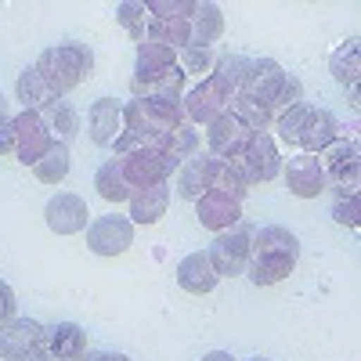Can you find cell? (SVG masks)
Here are the masks:
<instances>
[{
    "label": "cell",
    "instance_id": "6da1fadb",
    "mask_svg": "<svg viewBox=\"0 0 361 361\" xmlns=\"http://www.w3.org/2000/svg\"><path fill=\"white\" fill-rule=\"evenodd\" d=\"M296 257H300V238L289 228H279V224L260 228L253 235V253H250L246 275L253 279V286H275L293 275Z\"/></svg>",
    "mask_w": 361,
    "mask_h": 361
},
{
    "label": "cell",
    "instance_id": "7402d4cb",
    "mask_svg": "<svg viewBox=\"0 0 361 361\" xmlns=\"http://www.w3.org/2000/svg\"><path fill=\"white\" fill-rule=\"evenodd\" d=\"M177 66V51L163 47V44H152L145 40L137 44V69H134V80L130 83H145V80H156L163 73H170Z\"/></svg>",
    "mask_w": 361,
    "mask_h": 361
},
{
    "label": "cell",
    "instance_id": "cb8c5ba5",
    "mask_svg": "<svg viewBox=\"0 0 361 361\" xmlns=\"http://www.w3.org/2000/svg\"><path fill=\"white\" fill-rule=\"evenodd\" d=\"M94 188H98V195H102L105 202H112V206L130 202V195H134V188L127 185V177H123V166H119V159H109V163L98 166Z\"/></svg>",
    "mask_w": 361,
    "mask_h": 361
},
{
    "label": "cell",
    "instance_id": "603a6c76",
    "mask_svg": "<svg viewBox=\"0 0 361 361\" xmlns=\"http://www.w3.org/2000/svg\"><path fill=\"white\" fill-rule=\"evenodd\" d=\"M188 29H192V40L188 47H209V44H217L221 33H224V15L217 4H199L195 15L188 18Z\"/></svg>",
    "mask_w": 361,
    "mask_h": 361
},
{
    "label": "cell",
    "instance_id": "b9f144b4",
    "mask_svg": "<svg viewBox=\"0 0 361 361\" xmlns=\"http://www.w3.org/2000/svg\"><path fill=\"white\" fill-rule=\"evenodd\" d=\"M15 361H54L44 347H37V350H29V354H22V357H15Z\"/></svg>",
    "mask_w": 361,
    "mask_h": 361
},
{
    "label": "cell",
    "instance_id": "3957f363",
    "mask_svg": "<svg viewBox=\"0 0 361 361\" xmlns=\"http://www.w3.org/2000/svg\"><path fill=\"white\" fill-rule=\"evenodd\" d=\"M318 163H322V173H325V185H333L340 192V199L357 195V177H361V148H357V141L336 137L325 152H318Z\"/></svg>",
    "mask_w": 361,
    "mask_h": 361
},
{
    "label": "cell",
    "instance_id": "83f0119b",
    "mask_svg": "<svg viewBox=\"0 0 361 361\" xmlns=\"http://www.w3.org/2000/svg\"><path fill=\"white\" fill-rule=\"evenodd\" d=\"M145 40L163 44V47H170V51L188 47V40H192L188 18H152V22H148V37H145Z\"/></svg>",
    "mask_w": 361,
    "mask_h": 361
},
{
    "label": "cell",
    "instance_id": "1f68e13d",
    "mask_svg": "<svg viewBox=\"0 0 361 361\" xmlns=\"http://www.w3.org/2000/svg\"><path fill=\"white\" fill-rule=\"evenodd\" d=\"M37 180H44V185H62V180L69 177V145H51L47 156L33 166Z\"/></svg>",
    "mask_w": 361,
    "mask_h": 361
},
{
    "label": "cell",
    "instance_id": "d6986e66",
    "mask_svg": "<svg viewBox=\"0 0 361 361\" xmlns=\"http://www.w3.org/2000/svg\"><path fill=\"white\" fill-rule=\"evenodd\" d=\"M90 137H94V145H116V137L123 134V105H119L116 98H98L94 105H90Z\"/></svg>",
    "mask_w": 361,
    "mask_h": 361
},
{
    "label": "cell",
    "instance_id": "836d02e7",
    "mask_svg": "<svg viewBox=\"0 0 361 361\" xmlns=\"http://www.w3.org/2000/svg\"><path fill=\"white\" fill-rule=\"evenodd\" d=\"M214 66H217V54H214V47H180L177 51V69L185 73V76H209L214 73Z\"/></svg>",
    "mask_w": 361,
    "mask_h": 361
},
{
    "label": "cell",
    "instance_id": "44dd1931",
    "mask_svg": "<svg viewBox=\"0 0 361 361\" xmlns=\"http://www.w3.org/2000/svg\"><path fill=\"white\" fill-rule=\"evenodd\" d=\"M166 206H170V185H152V188H137L130 195V221L137 224H159L166 217Z\"/></svg>",
    "mask_w": 361,
    "mask_h": 361
},
{
    "label": "cell",
    "instance_id": "277c9868",
    "mask_svg": "<svg viewBox=\"0 0 361 361\" xmlns=\"http://www.w3.org/2000/svg\"><path fill=\"white\" fill-rule=\"evenodd\" d=\"M250 253H253V231L243 228V224H235L228 231H217L214 246L206 250L209 264H214V271H217V279H238V275H246Z\"/></svg>",
    "mask_w": 361,
    "mask_h": 361
},
{
    "label": "cell",
    "instance_id": "7a4b0ae2",
    "mask_svg": "<svg viewBox=\"0 0 361 361\" xmlns=\"http://www.w3.org/2000/svg\"><path fill=\"white\" fill-rule=\"evenodd\" d=\"M33 69H37L40 80L51 87V94L62 98V94L76 90L90 73H94V54H90L87 44H58V47H47V51L37 58Z\"/></svg>",
    "mask_w": 361,
    "mask_h": 361
},
{
    "label": "cell",
    "instance_id": "ab89813d",
    "mask_svg": "<svg viewBox=\"0 0 361 361\" xmlns=\"http://www.w3.org/2000/svg\"><path fill=\"white\" fill-rule=\"evenodd\" d=\"M15 311H18V300H15V289L0 279V325L4 322H11L15 318Z\"/></svg>",
    "mask_w": 361,
    "mask_h": 361
},
{
    "label": "cell",
    "instance_id": "f6af8a7d",
    "mask_svg": "<svg viewBox=\"0 0 361 361\" xmlns=\"http://www.w3.org/2000/svg\"><path fill=\"white\" fill-rule=\"evenodd\" d=\"M0 119H11V116H8V98H4V94H0Z\"/></svg>",
    "mask_w": 361,
    "mask_h": 361
},
{
    "label": "cell",
    "instance_id": "484cf974",
    "mask_svg": "<svg viewBox=\"0 0 361 361\" xmlns=\"http://www.w3.org/2000/svg\"><path fill=\"white\" fill-rule=\"evenodd\" d=\"M40 119H44V127L51 130V137H54L58 145H69V137L80 130V116H76V109H73L69 102H51V105L40 112Z\"/></svg>",
    "mask_w": 361,
    "mask_h": 361
},
{
    "label": "cell",
    "instance_id": "9a60e30c",
    "mask_svg": "<svg viewBox=\"0 0 361 361\" xmlns=\"http://www.w3.org/2000/svg\"><path fill=\"white\" fill-rule=\"evenodd\" d=\"M217 163H221V159H214L209 152H206V156H202V152H195L192 159L180 163V173H177V192H180V199H192V202H199L209 188H214Z\"/></svg>",
    "mask_w": 361,
    "mask_h": 361
},
{
    "label": "cell",
    "instance_id": "4dcf8cb0",
    "mask_svg": "<svg viewBox=\"0 0 361 361\" xmlns=\"http://www.w3.org/2000/svg\"><path fill=\"white\" fill-rule=\"evenodd\" d=\"M214 188L243 202L246 192L253 188V180H250V173L243 170V163H238V159H231V163L221 159V163H217V173H214Z\"/></svg>",
    "mask_w": 361,
    "mask_h": 361
},
{
    "label": "cell",
    "instance_id": "bcb514c9",
    "mask_svg": "<svg viewBox=\"0 0 361 361\" xmlns=\"http://www.w3.org/2000/svg\"><path fill=\"white\" fill-rule=\"evenodd\" d=\"M246 361H267V357H246Z\"/></svg>",
    "mask_w": 361,
    "mask_h": 361
},
{
    "label": "cell",
    "instance_id": "74e56055",
    "mask_svg": "<svg viewBox=\"0 0 361 361\" xmlns=\"http://www.w3.org/2000/svg\"><path fill=\"white\" fill-rule=\"evenodd\" d=\"M199 4L192 0H148V11L152 18H192Z\"/></svg>",
    "mask_w": 361,
    "mask_h": 361
},
{
    "label": "cell",
    "instance_id": "30bf717a",
    "mask_svg": "<svg viewBox=\"0 0 361 361\" xmlns=\"http://www.w3.org/2000/svg\"><path fill=\"white\" fill-rule=\"evenodd\" d=\"M238 163H243V170L250 173L253 185H260V180H275L282 173V152L271 134H253L246 152L238 156Z\"/></svg>",
    "mask_w": 361,
    "mask_h": 361
},
{
    "label": "cell",
    "instance_id": "ac0fdd59",
    "mask_svg": "<svg viewBox=\"0 0 361 361\" xmlns=\"http://www.w3.org/2000/svg\"><path fill=\"white\" fill-rule=\"evenodd\" d=\"M44 350H47L54 361H80V357L87 354V333H83L76 322H58V325L47 329Z\"/></svg>",
    "mask_w": 361,
    "mask_h": 361
},
{
    "label": "cell",
    "instance_id": "f1b7e54d",
    "mask_svg": "<svg viewBox=\"0 0 361 361\" xmlns=\"http://www.w3.org/2000/svg\"><path fill=\"white\" fill-rule=\"evenodd\" d=\"M246 69H250V58H243V54H221L214 73H209V80H214L228 98H235L238 87H243V80H246Z\"/></svg>",
    "mask_w": 361,
    "mask_h": 361
},
{
    "label": "cell",
    "instance_id": "5b68a950",
    "mask_svg": "<svg viewBox=\"0 0 361 361\" xmlns=\"http://www.w3.org/2000/svg\"><path fill=\"white\" fill-rule=\"evenodd\" d=\"M119 166H123V177L127 185L137 192V188H152V185H163L173 173V163L159 152V148H134L127 156H116Z\"/></svg>",
    "mask_w": 361,
    "mask_h": 361
},
{
    "label": "cell",
    "instance_id": "d6a6232c",
    "mask_svg": "<svg viewBox=\"0 0 361 361\" xmlns=\"http://www.w3.org/2000/svg\"><path fill=\"white\" fill-rule=\"evenodd\" d=\"M116 22L130 33V40L145 44V37H148V22H152V11H148V4L127 0V4H119V8H116Z\"/></svg>",
    "mask_w": 361,
    "mask_h": 361
},
{
    "label": "cell",
    "instance_id": "8992f818",
    "mask_svg": "<svg viewBox=\"0 0 361 361\" xmlns=\"http://www.w3.org/2000/svg\"><path fill=\"white\" fill-rule=\"evenodd\" d=\"M250 137H253V130H250V127H246L235 112L217 116L214 123L206 127L209 156H214V159H224V163H231V159L243 156V152H246V145H250Z\"/></svg>",
    "mask_w": 361,
    "mask_h": 361
},
{
    "label": "cell",
    "instance_id": "ba28073f",
    "mask_svg": "<svg viewBox=\"0 0 361 361\" xmlns=\"http://www.w3.org/2000/svg\"><path fill=\"white\" fill-rule=\"evenodd\" d=\"M11 119H15V156H18V163L37 166L47 156V148L54 145L51 130L44 127L40 112H18Z\"/></svg>",
    "mask_w": 361,
    "mask_h": 361
},
{
    "label": "cell",
    "instance_id": "7c38bea8",
    "mask_svg": "<svg viewBox=\"0 0 361 361\" xmlns=\"http://www.w3.org/2000/svg\"><path fill=\"white\" fill-rule=\"evenodd\" d=\"M286 76H289V73L275 62V58H257V62H250L246 80H243V87H238V94L257 98V102H264V105L271 109V102H275V94L282 90Z\"/></svg>",
    "mask_w": 361,
    "mask_h": 361
},
{
    "label": "cell",
    "instance_id": "52a82bcc",
    "mask_svg": "<svg viewBox=\"0 0 361 361\" xmlns=\"http://www.w3.org/2000/svg\"><path fill=\"white\" fill-rule=\"evenodd\" d=\"M228 105H231V98L209 76L202 83H195L188 94L180 98V109H185V119H188L192 127H209L217 116L228 112Z\"/></svg>",
    "mask_w": 361,
    "mask_h": 361
},
{
    "label": "cell",
    "instance_id": "7bdbcfd3",
    "mask_svg": "<svg viewBox=\"0 0 361 361\" xmlns=\"http://www.w3.org/2000/svg\"><path fill=\"white\" fill-rule=\"evenodd\" d=\"M202 361H235L228 350H209V354H202Z\"/></svg>",
    "mask_w": 361,
    "mask_h": 361
},
{
    "label": "cell",
    "instance_id": "ffe728a7",
    "mask_svg": "<svg viewBox=\"0 0 361 361\" xmlns=\"http://www.w3.org/2000/svg\"><path fill=\"white\" fill-rule=\"evenodd\" d=\"M217 282L221 279H217V271H214V264H209L206 253H188L185 260L177 264V286L185 289V293H192V296L214 293Z\"/></svg>",
    "mask_w": 361,
    "mask_h": 361
},
{
    "label": "cell",
    "instance_id": "e575fe53",
    "mask_svg": "<svg viewBox=\"0 0 361 361\" xmlns=\"http://www.w3.org/2000/svg\"><path fill=\"white\" fill-rule=\"evenodd\" d=\"M357 54H361V47H357V40H347L336 54H333V76L343 83V87H357V73H361V66H357Z\"/></svg>",
    "mask_w": 361,
    "mask_h": 361
},
{
    "label": "cell",
    "instance_id": "5bb4252c",
    "mask_svg": "<svg viewBox=\"0 0 361 361\" xmlns=\"http://www.w3.org/2000/svg\"><path fill=\"white\" fill-rule=\"evenodd\" d=\"M195 214H199V224L209 228V231H228L235 228L238 221H243V202L217 192V188H209L199 202H195Z\"/></svg>",
    "mask_w": 361,
    "mask_h": 361
},
{
    "label": "cell",
    "instance_id": "d4e9b609",
    "mask_svg": "<svg viewBox=\"0 0 361 361\" xmlns=\"http://www.w3.org/2000/svg\"><path fill=\"white\" fill-rule=\"evenodd\" d=\"M15 94H18V102L25 105V112H44L51 102H58V98L51 94V87L40 80L37 69H22V73H18Z\"/></svg>",
    "mask_w": 361,
    "mask_h": 361
},
{
    "label": "cell",
    "instance_id": "8fae6325",
    "mask_svg": "<svg viewBox=\"0 0 361 361\" xmlns=\"http://www.w3.org/2000/svg\"><path fill=\"white\" fill-rule=\"evenodd\" d=\"M44 336H47V329L33 318H11L0 325V361H15L29 350H37L44 347Z\"/></svg>",
    "mask_w": 361,
    "mask_h": 361
},
{
    "label": "cell",
    "instance_id": "e0dca14e",
    "mask_svg": "<svg viewBox=\"0 0 361 361\" xmlns=\"http://www.w3.org/2000/svg\"><path fill=\"white\" fill-rule=\"evenodd\" d=\"M340 137V123H336V116L329 112V109H311L307 119H304V130H300L296 145L304 148V156H318L325 152L329 145H333Z\"/></svg>",
    "mask_w": 361,
    "mask_h": 361
},
{
    "label": "cell",
    "instance_id": "4fadbf2b",
    "mask_svg": "<svg viewBox=\"0 0 361 361\" xmlns=\"http://www.w3.org/2000/svg\"><path fill=\"white\" fill-rule=\"evenodd\" d=\"M87 217H90L87 202L80 195H73V192H58L47 202V209H44V221H47V228L54 235H76V231H83Z\"/></svg>",
    "mask_w": 361,
    "mask_h": 361
},
{
    "label": "cell",
    "instance_id": "8d00e7d4",
    "mask_svg": "<svg viewBox=\"0 0 361 361\" xmlns=\"http://www.w3.org/2000/svg\"><path fill=\"white\" fill-rule=\"evenodd\" d=\"M296 105H304V83L289 73L286 83H282V90L275 94V102H271V116H282V112H289Z\"/></svg>",
    "mask_w": 361,
    "mask_h": 361
},
{
    "label": "cell",
    "instance_id": "f546056e",
    "mask_svg": "<svg viewBox=\"0 0 361 361\" xmlns=\"http://www.w3.org/2000/svg\"><path fill=\"white\" fill-rule=\"evenodd\" d=\"M228 112H235L243 123L253 130V134H267L271 130V123H275V116H271V109L264 105V102H257V98H246V94H235L231 98V105H228Z\"/></svg>",
    "mask_w": 361,
    "mask_h": 361
},
{
    "label": "cell",
    "instance_id": "f35d334b",
    "mask_svg": "<svg viewBox=\"0 0 361 361\" xmlns=\"http://www.w3.org/2000/svg\"><path fill=\"white\" fill-rule=\"evenodd\" d=\"M333 217H336L340 224H347V228H357V195H343V199H336Z\"/></svg>",
    "mask_w": 361,
    "mask_h": 361
},
{
    "label": "cell",
    "instance_id": "ee69618b",
    "mask_svg": "<svg viewBox=\"0 0 361 361\" xmlns=\"http://www.w3.org/2000/svg\"><path fill=\"white\" fill-rule=\"evenodd\" d=\"M94 361H130L127 354H94Z\"/></svg>",
    "mask_w": 361,
    "mask_h": 361
},
{
    "label": "cell",
    "instance_id": "4316f807",
    "mask_svg": "<svg viewBox=\"0 0 361 361\" xmlns=\"http://www.w3.org/2000/svg\"><path fill=\"white\" fill-rule=\"evenodd\" d=\"M159 152H163V156L173 163V170H177L185 159H192V156L199 152V130H195L192 123H180V127H173V130L163 137Z\"/></svg>",
    "mask_w": 361,
    "mask_h": 361
},
{
    "label": "cell",
    "instance_id": "2e32d148",
    "mask_svg": "<svg viewBox=\"0 0 361 361\" xmlns=\"http://www.w3.org/2000/svg\"><path fill=\"white\" fill-rule=\"evenodd\" d=\"M286 188L296 195V199H318L329 185H325V173H322V163L314 156H293L289 166H286Z\"/></svg>",
    "mask_w": 361,
    "mask_h": 361
},
{
    "label": "cell",
    "instance_id": "9c48e42d",
    "mask_svg": "<svg viewBox=\"0 0 361 361\" xmlns=\"http://www.w3.org/2000/svg\"><path fill=\"white\" fill-rule=\"evenodd\" d=\"M87 246L98 257H119L134 246V224L127 217H98L87 228Z\"/></svg>",
    "mask_w": 361,
    "mask_h": 361
},
{
    "label": "cell",
    "instance_id": "60d3db41",
    "mask_svg": "<svg viewBox=\"0 0 361 361\" xmlns=\"http://www.w3.org/2000/svg\"><path fill=\"white\" fill-rule=\"evenodd\" d=\"M0 156H15V119H0Z\"/></svg>",
    "mask_w": 361,
    "mask_h": 361
},
{
    "label": "cell",
    "instance_id": "d590c367",
    "mask_svg": "<svg viewBox=\"0 0 361 361\" xmlns=\"http://www.w3.org/2000/svg\"><path fill=\"white\" fill-rule=\"evenodd\" d=\"M307 112H311V105H296V109H289V112H282V116H275V134H279V141L282 145H296V137H300V130H304V119H307Z\"/></svg>",
    "mask_w": 361,
    "mask_h": 361
}]
</instances>
